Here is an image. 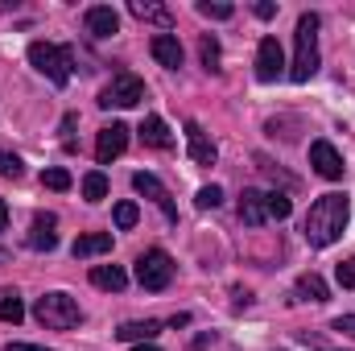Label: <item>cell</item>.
Segmentation results:
<instances>
[{
    "instance_id": "36",
    "label": "cell",
    "mask_w": 355,
    "mask_h": 351,
    "mask_svg": "<svg viewBox=\"0 0 355 351\" xmlns=\"http://www.w3.org/2000/svg\"><path fill=\"white\" fill-rule=\"evenodd\" d=\"M132 351H162L157 343H132Z\"/></svg>"
},
{
    "instance_id": "14",
    "label": "cell",
    "mask_w": 355,
    "mask_h": 351,
    "mask_svg": "<svg viewBox=\"0 0 355 351\" xmlns=\"http://www.w3.org/2000/svg\"><path fill=\"white\" fill-rule=\"evenodd\" d=\"M83 25L91 37H112V33H120V12L112 4H91L83 12Z\"/></svg>"
},
{
    "instance_id": "24",
    "label": "cell",
    "mask_w": 355,
    "mask_h": 351,
    "mask_svg": "<svg viewBox=\"0 0 355 351\" xmlns=\"http://www.w3.org/2000/svg\"><path fill=\"white\" fill-rule=\"evenodd\" d=\"M42 186L62 194V190H71V186H75V178H71V170H62V166H50V170H42Z\"/></svg>"
},
{
    "instance_id": "28",
    "label": "cell",
    "mask_w": 355,
    "mask_h": 351,
    "mask_svg": "<svg viewBox=\"0 0 355 351\" xmlns=\"http://www.w3.org/2000/svg\"><path fill=\"white\" fill-rule=\"evenodd\" d=\"M194 203H198V211H215V207H223V190L219 186H202L194 194Z\"/></svg>"
},
{
    "instance_id": "27",
    "label": "cell",
    "mask_w": 355,
    "mask_h": 351,
    "mask_svg": "<svg viewBox=\"0 0 355 351\" xmlns=\"http://www.w3.org/2000/svg\"><path fill=\"white\" fill-rule=\"evenodd\" d=\"M198 12H202L207 21H227V17L236 12V4H223V0H198Z\"/></svg>"
},
{
    "instance_id": "6",
    "label": "cell",
    "mask_w": 355,
    "mask_h": 351,
    "mask_svg": "<svg viewBox=\"0 0 355 351\" xmlns=\"http://www.w3.org/2000/svg\"><path fill=\"white\" fill-rule=\"evenodd\" d=\"M137 281H141V289L162 293V289L174 281V261H170V252H166V248L141 252V257H137Z\"/></svg>"
},
{
    "instance_id": "9",
    "label": "cell",
    "mask_w": 355,
    "mask_h": 351,
    "mask_svg": "<svg viewBox=\"0 0 355 351\" xmlns=\"http://www.w3.org/2000/svg\"><path fill=\"white\" fill-rule=\"evenodd\" d=\"M132 186H137V190H141L145 198H153V203L162 207V215H166L170 223H178V207H174L170 190L162 186V178H157V174H149V170H137V174H132Z\"/></svg>"
},
{
    "instance_id": "26",
    "label": "cell",
    "mask_w": 355,
    "mask_h": 351,
    "mask_svg": "<svg viewBox=\"0 0 355 351\" xmlns=\"http://www.w3.org/2000/svg\"><path fill=\"white\" fill-rule=\"evenodd\" d=\"M112 219H116V228L120 232H128V228H137V219H141V211H137V203H116V211H112Z\"/></svg>"
},
{
    "instance_id": "34",
    "label": "cell",
    "mask_w": 355,
    "mask_h": 351,
    "mask_svg": "<svg viewBox=\"0 0 355 351\" xmlns=\"http://www.w3.org/2000/svg\"><path fill=\"white\" fill-rule=\"evenodd\" d=\"M4 228H8V203L0 198V232H4Z\"/></svg>"
},
{
    "instance_id": "18",
    "label": "cell",
    "mask_w": 355,
    "mask_h": 351,
    "mask_svg": "<svg viewBox=\"0 0 355 351\" xmlns=\"http://www.w3.org/2000/svg\"><path fill=\"white\" fill-rule=\"evenodd\" d=\"M157 335H162V323H157V318H137V323H124V327L116 331L120 343H153Z\"/></svg>"
},
{
    "instance_id": "33",
    "label": "cell",
    "mask_w": 355,
    "mask_h": 351,
    "mask_svg": "<svg viewBox=\"0 0 355 351\" xmlns=\"http://www.w3.org/2000/svg\"><path fill=\"white\" fill-rule=\"evenodd\" d=\"M4 351H50V348H37V343H4Z\"/></svg>"
},
{
    "instance_id": "20",
    "label": "cell",
    "mask_w": 355,
    "mask_h": 351,
    "mask_svg": "<svg viewBox=\"0 0 355 351\" xmlns=\"http://www.w3.org/2000/svg\"><path fill=\"white\" fill-rule=\"evenodd\" d=\"M141 141L153 145V149H170L174 145V132H170V124L162 116H145L141 120Z\"/></svg>"
},
{
    "instance_id": "19",
    "label": "cell",
    "mask_w": 355,
    "mask_h": 351,
    "mask_svg": "<svg viewBox=\"0 0 355 351\" xmlns=\"http://www.w3.org/2000/svg\"><path fill=\"white\" fill-rule=\"evenodd\" d=\"M91 285L95 289H107V293H120L128 285V273L120 264H91Z\"/></svg>"
},
{
    "instance_id": "1",
    "label": "cell",
    "mask_w": 355,
    "mask_h": 351,
    "mask_svg": "<svg viewBox=\"0 0 355 351\" xmlns=\"http://www.w3.org/2000/svg\"><path fill=\"white\" fill-rule=\"evenodd\" d=\"M347 219H352V198L339 194V190H331V194H322V198L310 203V211L302 219V236H306L310 248H331L347 232Z\"/></svg>"
},
{
    "instance_id": "16",
    "label": "cell",
    "mask_w": 355,
    "mask_h": 351,
    "mask_svg": "<svg viewBox=\"0 0 355 351\" xmlns=\"http://www.w3.org/2000/svg\"><path fill=\"white\" fill-rule=\"evenodd\" d=\"M331 298V285L318 277V273H302L297 281H293V302H314V306H322Z\"/></svg>"
},
{
    "instance_id": "29",
    "label": "cell",
    "mask_w": 355,
    "mask_h": 351,
    "mask_svg": "<svg viewBox=\"0 0 355 351\" xmlns=\"http://www.w3.org/2000/svg\"><path fill=\"white\" fill-rule=\"evenodd\" d=\"M25 174V162L17 153H0V178H21Z\"/></svg>"
},
{
    "instance_id": "10",
    "label": "cell",
    "mask_w": 355,
    "mask_h": 351,
    "mask_svg": "<svg viewBox=\"0 0 355 351\" xmlns=\"http://www.w3.org/2000/svg\"><path fill=\"white\" fill-rule=\"evenodd\" d=\"M310 166H314V174L327 178V182H339L343 178V157H339V149L331 145V141H314L310 145Z\"/></svg>"
},
{
    "instance_id": "3",
    "label": "cell",
    "mask_w": 355,
    "mask_h": 351,
    "mask_svg": "<svg viewBox=\"0 0 355 351\" xmlns=\"http://www.w3.org/2000/svg\"><path fill=\"white\" fill-rule=\"evenodd\" d=\"M293 203L281 190H244L240 194V223L244 228H261L268 219H289Z\"/></svg>"
},
{
    "instance_id": "22",
    "label": "cell",
    "mask_w": 355,
    "mask_h": 351,
    "mask_svg": "<svg viewBox=\"0 0 355 351\" xmlns=\"http://www.w3.org/2000/svg\"><path fill=\"white\" fill-rule=\"evenodd\" d=\"M83 198H87V203H103V198H107V174H103V170L83 174Z\"/></svg>"
},
{
    "instance_id": "21",
    "label": "cell",
    "mask_w": 355,
    "mask_h": 351,
    "mask_svg": "<svg viewBox=\"0 0 355 351\" xmlns=\"http://www.w3.org/2000/svg\"><path fill=\"white\" fill-rule=\"evenodd\" d=\"M71 252H75V261H87V257H103V252H112V232H87V236H79Z\"/></svg>"
},
{
    "instance_id": "7",
    "label": "cell",
    "mask_w": 355,
    "mask_h": 351,
    "mask_svg": "<svg viewBox=\"0 0 355 351\" xmlns=\"http://www.w3.org/2000/svg\"><path fill=\"white\" fill-rule=\"evenodd\" d=\"M145 99V83L132 71H116L112 83L99 91V108H137Z\"/></svg>"
},
{
    "instance_id": "32",
    "label": "cell",
    "mask_w": 355,
    "mask_h": 351,
    "mask_svg": "<svg viewBox=\"0 0 355 351\" xmlns=\"http://www.w3.org/2000/svg\"><path fill=\"white\" fill-rule=\"evenodd\" d=\"M252 12H257L261 21H272V17H277V4H268V0H261V4L252 8Z\"/></svg>"
},
{
    "instance_id": "2",
    "label": "cell",
    "mask_w": 355,
    "mask_h": 351,
    "mask_svg": "<svg viewBox=\"0 0 355 351\" xmlns=\"http://www.w3.org/2000/svg\"><path fill=\"white\" fill-rule=\"evenodd\" d=\"M318 12H302L297 17V33H293V71H289V79L293 83H310L314 75H318Z\"/></svg>"
},
{
    "instance_id": "31",
    "label": "cell",
    "mask_w": 355,
    "mask_h": 351,
    "mask_svg": "<svg viewBox=\"0 0 355 351\" xmlns=\"http://www.w3.org/2000/svg\"><path fill=\"white\" fill-rule=\"evenodd\" d=\"M331 331H343V335H352L355 339V314H339V318L331 323Z\"/></svg>"
},
{
    "instance_id": "8",
    "label": "cell",
    "mask_w": 355,
    "mask_h": 351,
    "mask_svg": "<svg viewBox=\"0 0 355 351\" xmlns=\"http://www.w3.org/2000/svg\"><path fill=\"white\" fill-rule=\"evenodd\" d=\"M124 149H128V124H120V120H116V124H103L99 137H95V162L107 166V162L120 157Z\"/></svg>"
},
{
    "instance_id": "4",
    "label": "cell",
    "mask_w": 355,
    "mask_h": 351,
    "mask_svg": "<svg viewBox=\"0 0 355 351\" xmlns=\"http://www.w3.org/2000/svg\"><path fill=\"white\" fill-rule=\"evenodd\" d=\"M33 318H37L46 331H75V327L83 323V310H79V302H75L71 293L50 289V293H42V298L33 302Z\"/></svg>"
},
{
    "instance_id": "25",
    "label": "cell",
    "mask_w": 355,
    "mask_h": 351,
    "mask_svg": "<svg viewBox=\"0 0 355 351\" xmlns=\"http://www.w3.org/2000/svg\"><path fill=\"white\" fill-rule=\"evenodd\" d=\"M198 58H202V67H207V71H219L223 50H219V42H215L211 33H202V42H198Z\"/></svg>"
},
{
    "instance_id": "23",
    "label": "cell",
    "mask_w": 355,
    "mask_h": 351,
    "mask_svg": "<svg viewBox=\"0 0 355 351\" xmlns=\"http://www.w3.org/2000/svg\"><path fill=\"white\" fill-rule=\"evenodd\" d=\"M25 318V306H21V298H17V289H8L4 298H0V323H21Z\"/></svg>"
},
{
    "instance_id": "5",
    "label": "cell",
    "mask_w": 355,
    "mask_h": 351,
    "mask_svg": "<svg viewBox=\"0 0 355 351\" xmlns=\"http://www.w3.org/2000/svg\"><path fill=\"white\" fill-rule=\"evenodd\" d=\"M29 67H33L37 75H46L54 87H67V83H71V67H75V58H71L67 46H54V42H29Z\"/></svg>"
},
{
    "instance_id": "37",
    "label": "cell",
    "mask_w": 355,
    "mask_h": 351,
    "mask_svg": "<svg viewBox=\"0 0 355 351\" xmlns=\"http://www.w3.org/2000/svg\"><path fill=\"white\" fill-rule=\"evenodd\" d=\"M0 264H8V248H0Z\"/></svg>"
},
{
    "instance_id": "35",
    "label": "cell",
    "mask_w": 355,
    "mask_h": 351,
    "mask_svg": "<svg viewBox=\"0 0 355 351\" xmlns=\"http://www.w3.org/2000/svg\"><path fill=\"white\" fill-rule=\"evenodd\" d=\"M211 339H215V335H198V339H194V351H207V343H211Z\"/></svg>"
},
{
    "instance_id": "12",
    "label": "cell",
    "mask_w": 355,
    "mask_h": 351,
    "mask_svg": "<svg viewBox=\"0 0 355 351\" xmlns=\"http://www.w3.org/2000/svg\"><path fill=\"white\" fill-rule=\"evenodd\" d=\"M186 149H190V162H194V166H215V162H219V149H215V141L202 132L198 120H186Z\"/></svg>"
},
{
    "instance_id": "13",
    "label": "cell",
    "mask_w": 355,
    "mask_h": 351,
    "mask_svg": "<svg viewBox=\"0 0 355 351\" xmlns=\"http://www.w3.org/2000/svg\"><path fill=\"white\" fill-rule=\"evenodd\" d=\"M58 219L50 215V211H42V215H33V228H29V236H25V244L33 248V252H54L58 248Z\"/></svg>"
},
{
    "instance_id": "17",
    "label": "cell",
    "mask_w": 355,
    "mask_h": 351,
    "mask_svg": "<svg viewBox=\"0 0 355 351\" xmlns=\"http://www.w3.org/2000/svg\"><path fill=\"white\" fill-rule=\"evenodd\" d=\"M149 54H153L166 71H178V67H182V42H178L174 33H157V37L149 42Z\"/></svg>"
},
{
    "instance_id": "11",
    "label": "cell",
    "mask_w": 355,
    "mask_h": 351,
    "mask_svg": "<svg viewBox=\"0 0 355 351\" xmlns=\"http://www.w3.org/2000/svg\"><path fill=\"white\" fill-rule=\"evenodd\" d=\"M281 67H285L281 42L277 37H261V46H257V79L261 83H277L281 79Z\"/></svg>"
},
{
    "instance_id": "30",
    "label": "cell",
    "mask_w": 355,
    "mask_h": 351,
    "mask_svg": "<svg viewBox=\"0 0 355 351\" xmlns=\"http://www.w3.org/2000/svg\"><path fill=\"white\" fill-rule=\"evenodd\" d=\"M335 281H339V289H355V257L335 268Z\"/></svg>"
},
{
    "instance_id": "15",
    "label": "cell",
    "mask_w": 355,
    "mask_h": 351,
    "mask_svg": "<svg viewBox=\"0 0 355 351\" xmlns=\"http://www.w3.org/2000/svg\"><path fill=\"white\" fill-rule=\"evenodd\" d=\"M128 12L137 17V21H145V25H157V29H174V12L166 8V4H153V0H128Z\"/></svg>"
}]
</instances>
